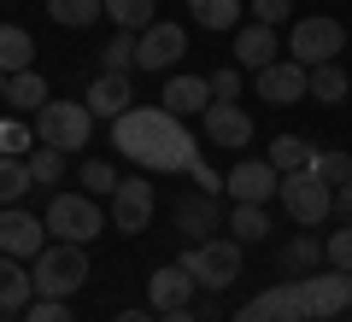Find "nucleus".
<instances>
[{"label": "nucleus", "instance_id": "44", "mask_svg": "<svg viewBox=\"0 0 352 322\" xmlns=\"http://www.w3.org/2000/svg\"><path fill=\"white\" fill-rule=\"evenodd\" d=\"M118 322H159V317H153V310H124Z\"/></svg>", "mask_w": 352, "mask_h": 322}, {"label": "nucleus", "instance_id": "24", "mask_svg": "<svg viewBox=\"0 0 352 322\" xmlns=\"http://www.w3.org/2000/svg\"><path fill=\"white\" fill-rule=\"evenodd\" d=\"M6 100H12L18 112H41V106H47V82H41V71L6 76Z\"/></svg>", "mask_w": 352, "mask_h": 322}, {"label": "nucleus", "instance_id": "27", "mask_svg": "<svg viewBox=\"0 0 352 322\" xmlns=\"http://www.w3.org/2000/svg\"><path fill=\"white\" fill-rule=\"evenodd\" d=\"M188 12L200 30H235L241 24V0H188Z\"/></svg>", "mask_w": 352, "mask_h": 322}, {"label": "nucleus", "instance_id": "7", "mask_svg": "<svg viewBox=\"0 0 352 322\" xmlns=\"http://www.w3.org/2000/svg\"><path fill=\"white\" fill-rule=\"evenodd\" d=\"M282 205H288L294 223L317 229V223H329V211H335V187H329L323 176H311V170H294V176H282Z\"/></svg>", "mask_w": 352, "mask_h": 322}, {"label": "nucleus", "instance_id": "23", "mask_svg": "<svg viewBox=\"0 0 352 322\" xmlns=\"http://www.w3.org/2000/svg\"><path fill=\"white\" fill-rule=\"evenodd\" d=\"M30 187H36V170H30V159H12V152H0V205H18Z\"/></svg>", "mask_w": 352, "mask_h": 322}, {"label": "nucleus", "instance_id": "30", "mask_svg": "<svg viewBox=\"0 0 352 322\" xmlns=\"http://www.w3.org/2000/svg\"><path fill=\"white\" fill-rule=\"evenodd\" d=\"M106 18H112L118 30H147V24H159V18H153V0H106Z\"/></svg>", "mask_w": 352, "mask_h": 322}, {"label": "nucleus", "instance_id": "39", "mask_svg": "<svg viewBox=\"0 0 352 322\" xmlns=\"http://www.w3.org/2000/svg\"><path fill=\"white\" fill-rule=\"evenodd\" d=\"M24 322H71V310H65V299H36L24 310Z\"/></svg>", "mask_w": 352, "mask_h": 322}, {"label": "nucleus", "instance_id": "3", "mask_svg": "<svg viewBox=\"0 0 352 322\" xmlns=\"http://www.w3.org/2000/svg\"><path fill=\"white\" fill-rule=\"evenodd\" d=\"M294 299H300L305 322H329L340 310H352V275L346 270H311L294 281Z\"/></svg>", "mask_w": 352, "mask_h": 322}, {"label": "nucleus", "instance_id": "12", "mask_svg": "<svg viewBox=\"0 0 352 322\" xmlns=\"http://www.w3.org/2000/svg\"><path fill=\"white\" fill-rule=\"evenodd\" d=\"M147 223H153V182H147V176L118 182V194H112V229H118V235H141Z\"/></svg>", "mask_w": 352, "mask_h": 322}, {"label": "nucleus", "instance_id": "36", "mask_svg": "<svg viewBox=\"0 0 352 322\" xmlns=\"http://www.w3.org/2000/svg\"><path fill=\"white\" fill-rule=\"evenodd\" d=\"M0 152L30 159V152H36V129H24V124H0Z\"/></svg>", "mask_w": 352, "mask_h": 322}, {"label": "nucleus", "instance_id": "41", "mask_svg": "<svg viewBox=\"0 0 352 322\" xmlns=\"http://www.w3.org/2000/svg\"><path fill=\"white\" fill-rule=\"evenodd\" d=\"M188 176H194V187H200V194H217V187H223V176H217L212 164H200V159L188 164Z\"/></svg>", "mask_w": 352, "mask_h": 322}, {"label": "nucleus", "instance_id": "40", "mask_svg": "<svg viewBox=\"0 0 352 322\" xmlns=\"http://www.w3.org/2000/svg\"><path fill=\"white\" fill-rule=\"evenodd\" d=\"M241 94V65H223V71H212V100H235Z\"/></svg>", "mask_w": 352, "mask_h": 322}, {"label": "nucleus", "instance_id": "43", "mask_svg": "<svg viewBox=\"0 0 352 322\" xmlns=\"http://www.w3.org/2000/svg\"><path fill=\"white\" fill-rule=\"evenodd\" d=\"M159 322H194V310H188V305H182V310H164Z\"/></svg>", "mask_w": 352, "mask_h": 322}, {"label": "nucleus", "instance_id": "15", "mask_svg": "<svg viewBox=\"0 0 352 322\" xmlns=\"http://www.w3.org/2000/svg\"><path fill=\"white\" fill-rule=\"evenodd\" d=\"M235 322H305V317H300V299H294V281L252 293L247 305L235 310Z\"/></svg>", "mask_w": 352, "mask_h": 322}, {"label": "nucleus", "instance_id": "45", "mask_svg": "<svg viewBox=\"0 0 352 322\" xmlns=\"http://www.w3.org/2000/svg\"><path fill=\"white\" fill-rule=\"evenodd\" d=\"M0 100H6V71H0Z\"/></svg>", "mask_w": 352, "mask_h": 322}, {"label": "nucleus", "instance_id": "34", "mask_svg": "<svg viewBox=\"0 0 352 322\" xmlns=\"http://www.w3.org/2000/svg\"><path fill=\"white\" fill-rule=\"evenodd\" d=\"M76 176H82L88 194H118V170H112V164H100V159H82V170H76Z\"/></svg>", "mask_w": 352, "mask_h": 322}, {"label": "nucleus", "instance_id": "6", "mask_svg": "<svg viewBox=\"0 0 352 322\" xmlns=\"http://www.w3.org/2000/svg\"><path fill=\"white\" fill-rule=\"evenodd\" d=\"M176 264H182L200 287H212V293H217V287H229L241 275V240H194Z\"/></svg>", "mask_w": 352, "mask_h": 322}, {"label": "nucleus", "instance_id": "25", "mask_svg": "<svg viewBox=\"0 0 352 322\" xmlns=\"http://www.w3.org/2000/svg\"><path fill=\"white\" fill-rule=\"evenodd\" d=\"M311 141H300V135H276L270 141V164H276L282 176H294V170H311Z\"/></svg>", "mask_w": 352, "mask_h": 322}, {"label": "nucleus", "instance_id": "26", "mask_svg": "<svg viewBox=\"0 0 352 322\" xmlns=\"http://www.w3.org/2000/svg\"><path fill=\"white\" fill-rule=\"evenodd\" d=\"M100 12H106V0H47V18L65 30H88Z\"/></svg>", "mask_w": 352, "mask_h": 322}, {"label": "nucleus", "instance_id": "20", "mask_svg": "<svg viewBox=\"0 0 352 322\" xmlns=\"http://www.w3.org/2000/svg\"><path fill=\"white\" fill-rule=\"evenodd\" d=\"M235 65H241V71H264V65H276V30H270V24H247L235 36Z\"/></svg>", "mask_w": 352, "mask_h": 322}, {"label": "nucleus", "instance_id": "16", "mask_svg": "<svg viewBox=\"0 0 352 322\" xmlns=\"http://www.w3.org/2000/svg\"><path fill=\"white\" fill-rule=\"evenodd\" d=\"M82 106H88L94 117H112V124H118V117L135 106V100H129V76H124V71H100L94 82H88V100H82Z\"/></svg>", "mask_w": 352, "mask_h": 322}, {"label": "nucleus", "instance_id": "8", "mask_svg": "<svg viewBox=\"0 0 352 322\" xmlns=\"http://www.w3.org/2000/svg\"><path fill=\"white\" fill-rule=\"evenodd\" d=\"M340 47H346V30L335 24V18H300L294 24V36H288V59L294 65H329V59H340Z\"/></svg>", "mask_w": 352, "mask_h": 322}, {"label": "nucleus", "instance_id": "38", "mask_svg": "<svg viewBox=\"0 0 352 322\" xmlns=\"http://www.w3.org/2000/svg\"><path fill=\"white\" fill-rule=\"evenodd\" d=\"M288 12H294V0H252V24H270V30H276Z\"/></svg>", "mask_w": 352, "mask_h": 322}, {"label": "nucleus", "instance_id": "31", "mask_svg": "<svg viewBox=\"0 0 352 322\" xmlns=\"http://www.w3.org/2000/svg\"><path fill=\"white\" fill-rule=\"evenodd\" d=\"M229 229H235L241 240H264L270 235V217H264V205H235L229 211Z\"/></svg>", "mask_w": 352, "mask_h": 322}, {"label": "nucleus", "instance_id": "37", "mask_svg": "<svg viewBox=\"0 0 352 322\" xmlns=\"http://www.w3.org/2000/svg\"><path fill=\"white\" fill-rule=\"evenodd\" d=\"M323 258L335 264V270H346V275H352V223L340 229V235H329V240H323Z\"/></svg>", "mask_w": 352, "mask_h": 322}, {"label": "nucleus", "instance_id": "13", "mask_svg": "<svg viewBox=\"0 0 352 322\" xmlns=\"http://www.w3.org/2000/svg\"><path fill=\"white\" fill-rule=\"evenodd\" d=\"M252 82H258V94L270 106H294V100L311 94V71L294 65V59H276V65H264V71H252Z\"/></svg>", "mask_w": 352, "mask_h": 322}, {"label": "nucleus", "instance_id": "19", "mask_svg": "<svg viewBox=\"0 0 352 322\" xmlns=\"http://www.w3.org/2000/svg\"><path fill=\"white\" fill-rule=\"evenodd\" d=\"M159 106H164V112H176V117L206 112V106H212V76H170L164 94H159Z\"/></svg>", "mask_w": 352, "mask_h": 322}, {"label": "nucleus", "instance_id": "46", "mask_svg": "<svg viewBox=\"0 0 352 322\" xmlns=\"http://www.w3.org/2000/svg\"><path fill=\"white\" fill-rule=\"evenodd\" d=\"M346 317H352V310H346Z\"/></svg>", "mask_w": 352, "mask_h": 322}, {"label": "nucleus", "instance_id": "32", "mask_svg": "<svg viewBox=\"0 0 352 322\" xmlns=\"http://www.w3.org/2000/svg\"><path fill=\"white\" fill-rule=\"evenodd\" d=\"M311 176H323L329 187L352 182V152H311Z\"/></svg>", "mask_w": 352, "mask_h": 322}, {"label": "nucleus", "instance_id": "17", "mask_svg": "<svg viewBox=\"0 0 352 322\" xmlns=\"http://www.w3.org/2000/svg\"><path fill=\"white\" fill-rule=\"evenodd\" d=\"M194 287H200V281H194V275L182 270V264H164V270H153L147 299H153V310L164 317V310H182V305H188V299H194Z\"/></svg>", "mask_w": 352, "mask_h": 322}, {"label": "nucleus", "instance_id": "42", "mask_svg": "<svg viewBox=\"0 0 352 322\" xmlns=\"http://www.w3.org/2000/svg\"><path fill=\"white\" fill-rule=\"evenodd\" d=\"M335 211H340V223H352V182L335 187Z\"/></svg>", "mask_w": 352, "mask_h": 322}, {"label": "nucleus", "instance_id": "4", "mask_svg": "<svg viewBox=\"0 0 352 322\" xmlns=\"http://www.w3.org/2000/svg\"><path fill=\"white\" fill-rule=\"evenodd\" d=\"M94 129V112H88L82 100H47L36 112V141L41 147H59V152H76Z\"/></svg>", "mask_w": 352, "mask_h": 322}, {"label": "nucleus", "instance_id": "9", "mask_svg": "<svg viewBox=\"0 0 352 322\" xmlns=\"http://www.w3.org/2000/svg\"><path fill=\"white\" fill-rule=\"evenodd\" d=\"M0 252L36 264L41 252H47V217H30V211H18V205H0Z\"/></svg>", "mask_w": 352, "mask_h": 322}, {"label": "nucleus", "instance_id": "14", "mask_svg": "<svg viewBox=\"0 0 352 322\" xmlns=\"http://www.w3.org/2000/svg\"><path fill=\"white\" fill-rule=\"evenodd\" d=\"M200 124H206V141H217V147H247L252 141V117L235 100H212L200 112Z\"/></svg>", "mask_w": 352, "mask_h": 322}, {"label": "nucleus", "instance_id": "29", "mask_svg": "<svg viewBox=\"0 0 352 322\" xmlns=\"http://www.w3.org/2000/svg\"><path fill=\"white\" fill-rule=\"evenodd\" d=\"M311 100H323V106H340V100H346V71H340L335 59L311 65Z\"/></svg>", "mask_w": 352, "mask_h": 322}, {"label": "nucleus", "instance_id": "11", "mask_svg": "<svg viewBox=\"0 0 352 322\" xmlns=\"http://www.w3.org/2000/svg\"><path fill=\"white\" fill-rule=\"evenodd\" d=\"M223 187L235 194V205H264L270 194H282V170L270 159H241L235 170L223 176Z\"/></svg>", "mask_w": 352, "mask_h": 322}, {"label": "nucleus", "instance_id": "2", "mask_svg": "<svg viewBox=\"0 0 352 322\" xmlns=\"http://www.w3.org/2000/svg\"><path fill=\"white\" fill-rule=\"evenodd\" d=\"M30 275H36V299H71L88 281V252L71 240H47V252L30 264Z\"/></svg>", "mask_w": 352, "mask_h": 322}, {"label": "nucleus", "instance_id": "22", "mask_svg": "<svg viewBox=\"0 0 352 322\" xmlns=\"http://www.w3.org/2000/svg\"><path fill=\"white\" fill-rule=\"evenodd\" d=\"M30 59H36V41H30V30L0 24V71L18 76V71H30Z\"/></svg>", "mask_w": 352, "mask_h": 322}, {"label": "nucleus", "instance_id": "35", "mask_svg": "<svg viewBox=\"0 0 352 322\" xmlns=\"http://www.w3.org/2000/svg\"><path fill=\"white\" fill-rule=\"evenodd\" d=\"M129 65H135V30H118L106 41V71H129Z\"/></svg>", "mask_w": 352, "mask_h": 322}, {"label": "nucleus", "instance_id": "18", "mask_svg": "<svg viewBox=\"0 0 352 322\" xmlns=\"http://www.w3.org/2000/svg\"><path fill=\"white\" fill-rule=\"evenodd\" d=\"M36 305V275L24 270V258H6L0 252V310L6 317H24Z\"/></svg>", "mask_w": 352, "mask_h": 322}, {"label": "nucleus", "instance_id": "10", "mask_svg": "<svg viewBox=\"0 0 352 322\" xmlns=\"http://www.w3.org/2000/svg\"><path fill=\"white\" fill-rule=\"evenodd\" d=\"M188 53V30L182 24H147L135 36V71H170Z\"/></svg>", "mask_w": 352, "mask_h": 322}, {"label": "nucleus", "instance_id": "21", "mask_svg": "<svg viewBox=\"0 0 352 322\" xmlns=\"http://www.w3.org/2000/svg\"><path fill=\"white\" fill-rule=\"evenodd\" d=\"M176 229H182V235H212L217 229V199L212 194H194V199H182V205H176Z\"/></svg>", "mask_w": 352, "mask_h": 322}, {"label": "nucleus", "instance_id": "33", "mask_svg": "<svg viewBox=\"0 0 352 322\" xmlns=\"http://www.w3.org/2000/svg\"><path fill=\"white\" fill-rule=\"evenodd\" d=\"M30 170H36V187H59L65 152H59V147H36V152H30Z\"/></svg>", "mask_w": 352, "mask_h": 322}, {"label": "nucleus", "instance_id": "5", "mask_svg": "<svg viewBox=\"0 0 352 322\" xmlns=\"http://www.w3.org/2000/svg\"><path fill=\"white\" fill-rule=\"evenodd\" d=\"M100 229H106V217H100V205H94V194H53V205H47V235L71 240V246H88Z\"/></svg>", "mask_w": 352, "mask_h": 322}, {"label": "nucleus", "instance_id": "1", "mask_svg": "<svg viewBox=\"0 0 352 322\" xmlns=\"http://www.w3.org/2000/svg\"><path fill=\"white\" fill-rule=\"evenodd\" d=\"M112 147L124 152V159L159 170V176L188 170V164L200 159V147H194V135L182 129V117L164 112V106H129V112L112 124Z\"/></svg>", "mask_w": 352, "mask_h": 322}, {"label": "nucleus", "instance_id": "28", "mask_svg": "<svg viewBox=\"0 0 352 322\" xmlns=\"http://www.w3.org/2000/svg\"><path fill=\"white\" fill-rule=\"evenodd\" d=\"M317 264H323V240H311V235H294L288 246H282V270H288V275H311Z\"/></svg>", "mask_w": 352, "mask_h": 322}]
</instances>
